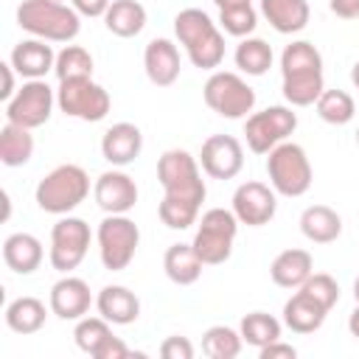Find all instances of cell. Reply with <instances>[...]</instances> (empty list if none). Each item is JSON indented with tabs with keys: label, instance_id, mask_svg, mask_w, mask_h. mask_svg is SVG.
<instances>
[{
	"label": "cell",
	"instance_id": "cell-1",
	"mask_svg": "<svg viewBox=\"0 0 359 359\" xmlns=\"http://www.w3.org/2000/svg\"><path fill=\"white\" fill-rule=\"evenodd\" d=\"M157 180L165 191L163 202L157 205L160 222L171 230H185L196 224L199 208L208 194L199 160L191 157L185 149H168L157 160Z\"/></svg>",
	"mask_w": 359,
	"mask_h": 359
},
{
	"label": "cell",
	"instance_id": "cell-2",
	"mask_svg": "<svg viewBox=\"0 0 359 359\" xmlns=\"http://www.w3.org/2000/svg\"><path fill=\"white\" fill-rule=\"evenodd\" d=\"M174 34L199 70H216L224 59V36L202 8H182L174 17Z\"/></svg>",
	"mask_w": 359,
	"mask_h": 359
},
{
	"label": "cell",
	"instance_id": "cell-3",
	"mask_svg": "<svg viewBox=\"0 0 359 359\" xmlns=\"http://www.w3.org/2000/svg\"><path fill=\"white\" fill-rule=\"evenodd\" d=\"M17 25L45 42H70L81 31V14L65 3L22 0L17 6Z\"/></svg>",
	"mask_w": 359,
	"mask_h": 359
},
{
	"label": "cell",
	"instance_id": "cell-4",
	"mask_svg": "<svg viewBox=\"0 0 359 359\" xmlns=\"http://www.w3.org/2000/svg\"><path fill=\"white\" fill-rule=\"evenodd\" d=\"M90 194V177L81 165L76 163H65L56 165L53 171H48L39 185H36V205L45 213L53 216H67L70 210H76Z\"/></svg>",
	"mask_w": 359,
	"mask_h": 359
},
{
	"label": "cell",
	"instance_id": "cell-5",
	"mask_svg": "<svg viewBox=\"0 0 359 359\" xmlns=\"http://www.w3.org/2000/svg\"><path fill=\"white\" fill-rule=\"evenodd\" d=\"M266 177H269V185L275 188V194L292 196V199L303 196L314 180L306 149L297 143H289V140L278 143L266 154Z\"/></svg>",
	"mask_w": 359,
	"mask_h": 359
},
{
	"label": "cell",
	"instance_id": "cell-6",
	"mask_svg": "<svg viewBox=\"0 0 359 359\" xmlns=\"http://www.w3.org/2000/svg\"><path fill=\"white\" fill-rule=\"evenodd\" d=\"M236 233H238V219L233 210L224 208H210L202 213L196 236H194V250L202 258L205 266H219L233 255V244H236Z\"/></svg>",
	"mask_w": 359,
	"mask_h": 359
},
{
	"label": "cell",
	"instance_id": "cell-7",
	"mask_svg": "<svg viewBox=\"0 0 359 359\" xmlns=\"http://www.w3.org/2000/svg\"><path fill=\"white\" fill-rule=\"evenodd\" d=\"M98 255L104 269L121 272L132 264L137 244H140V230L126 213H107L104 222L98 224Z\"/></svg>",
	"mask_w": 359,
	"mask_h": 359
},
{
	"label": "cell",
	"instance_id": "cell-8",
	"mask_svg": "<svg viewBox=\"0 0 359 359\" xmlns=\"http://www.w3.org/2000/svg\"><path fill=\"white\" fill-rule=\"evenodd\" d=\"M202 98L216 115L230 121L247 118L255 107V90L238 73L230 70H213L202 87Z\"/></svg>",
	"mask_w": 359,
	"mask_h": 359
},
{
	"label": "cell",
	"instance_id": "cell-9",
	"mask_svg": "<svg viewBox=\"0 0 359 359\" xmlns=\"http://www.w3.org/2000/svg\"><path fill=\"white\" fill-rule=\"evenodd\" d=\"M56 107L67 118H79V121L95 123V121L107 118V112L112 107V98H109V93L98 81H93V79H73V81H59Z\"/></svg>",
	"mask_w": 359,
	"mask_h": 359
},
{
	"label": "cell",
	"instance_id": "cell-10",
	"mask_svg": "<svg viewBox=\"0 0 359 359\" xmlns=\"http://www.w3.org/2000/svg\"><path fill=\"white\" fill-rule=\"evenodd\" d=\"M294 129H297V115L292 112V107H280V104L266 107L261 112H250L244 121V137L250 151L255 154H269Z\"/></svg>",
	"mask_w": 359,
	"mask_h": 359
},
{
	"label": "cell",
	"instance_id": "cell-11",
	"mask_svg": "<svg viewBox=\"0 0 359 359\" xmlns=\"http://www.w3.org/2000/svg\"><path fill=\"white\" fill-rule=\"evenodd\" d=\"M90 250V224L79 216H62L50 230V266L62 275H70Z\"/></svg>",
	"mask_w": 359,
	"mask_h": 359
},
{
	"label": "cell",
	"instance_id": "cell-12",
	"mask_svg": "<svg viewBox=\"0 0 359 359\" xmlns=\"http://www.w3.org/2000/svg\"><path fill=\"white\" fill-rule=\"evenodd\" d=\"M53 104H56V93L50 90V84L45 79H28L14 93V98L6 101V121L25 129H36L48 123Z\"/></svg>",
	"mask_w": 359,
	"mask_h": 359
},
{
	"label": "cell",
	"instance_id": "cell-13",
	"mask_svg": "<svg viewBox=\"0 0 359 359\" xmlns=\"http://www.w3.org/2000/svg\"><path fill=\"white\" fill-rule=\"evenodd\" d=\"M238 219V224H247V227H264L275 219V210H278V196H275V188L258 182V180H247L236 188L233 194V208H230Z\"/></svg>",
	"mask_w": 359,
	"mask_h": 359
},
{
	"label": "cell",
	"instance_id": "cell-14",
	"mask_svg": "<svg viewBox=\"0 0 359 359\" xmlns=\"http://www.w3.org/2000/svg\"><path fill=\"white\" fill-rule=\"evenodd\" d=\"M196 160L210 180H233L244 168V149L233 135H210Z\"/></svg>",
	"mask_w": 359,
	"mask_h": 359
},
{
	"label": "cell",
	"instance_id": "cell-15",
	"mask_svg": "<svg viewBox=\"0 0 359 359\" xmlns=\"http://www.w3.org/2000/svg\"><path fill=\"white\" fill-rule=\"evenodd\" d=\"M93 196L104 213H129L137 202V185L126 171L109 168L95 180Z\"/></svg>",
	"mask_w": 359,
	"mask_h": 359
},
{
	"label": "cell",
	"instance_id": "cell-16",
	"mask_svg": "<svg viewBox=\"0 0 359 359\" xmlns=\"http://www.w3.org/2000/svg\"><path fill=\"white\" fill-rule=\"evenodd\" d=\"M48 306L59 320H81V317H87V311L93 306V292L87 286V280H81L76 275H65L50 286Z\"/></svg>",
	"mask_w": 359,
	"mask_h": 359
},
{
	"label": "cell",
	"instance_id": "cell-17",
	"mask_svg": "<svg viewBox=\"0 0 359 359\" xmlns=\"http://www.w3.org/2000/svg\"><path fill=\"white\" fill-rule=\"evenodd\" d=\"M140 149H143V132L129 121L112 123L101 137V154L115 168L135 163L140 157Z\"/></svg>",
	"mask_w": 359,
	"mask_h": 359
},
{
	"label": "cell",
	"instance_id": "cell-18",
	"mask_svg": "<svg viewBox=\"0 0 359 359\" xmlns=\"http://www.w3.org/2000/svg\"><path fill=\"white\" fill-rule=\"evenodd\" d=\"M143 67L154 87H171L180 79V50L171 39L157 36L143 50Z\"/></svg>",
	"mask_w": 359,
	"mask_h": 359
},
{
	"label": "cell",
	"instance_id": "cell-19",
	"mask_svg": "<svg viewBox=\"0 0 359 359\" xmlns=\"http://www.w3.org/2000/svg\"><path fill=\"white\" fill-rule=\"evenodd\" d=\"M11 67L22 76V79H42L48 70H53L56 65V53L45 39H22L14 45L11 56H8Z\"/></svg>",
	"mask_w": 359,
	"mask_h": 359
},
{
	"label": "cell",
	"instance_id": "cell-20",
	"mask_svg": "<svg viewBox=\"0 0 359 359\" xmlns=\"http://www.w3.org/2000/svg\"><path fill=\"white\" fill-rule=\"evenodd\" d=\"M95 309L112 325H129V323H135L140 317V300H137V294L132 289H126V286H118V283L104 286L98 292Z\"/></svg>",
	"mask_w": 359,
	"mask_h": 359
},
{
	"label": "cell",
	"instance_id": "cell-21",
	"mask_svg": "<svg viewBox=\"0 0 359 359\" xmlns=\"http://www.w3.org/2000/svg\"><path fill=\"white\" fill-rule=\"evenodd\" d=\"M328 317V309H323L314 297H309L303 289H297L283 303V325L294 334H314Z\"/></svg>",
	"mask_w": 359,
	"mask_h": 359
},
{
	"label": "cell",
	"instance_id": "cell-22",
	"mask_svg": "<svg viewBox=\"0 0 359 359\" xmlns=\"http://www.w3.org/2000/svg\"><path fill=\"white\" fill-rule=\"evenodd\" d=\"M42 241L31 233H11L3 241V261L17 275H31L42 264Z\"/></svg>",
	"mask_w": 359,
	"mask_h": 359
},
{
	"label": "cell",
	"instance_id": "cell-23",
	"mask_svg": "<svg viewBox=\"0 0 359 359\" xmlns=\"http://www.w3.org/2000/svg\"><path fill=\"white\" fill-rule=\"evenodd\" d=\"M311 272H314L311 255L306 250H297V247L283 250L280 255H275V261L269 266V278L280 289H300Z\"/></svg>",
	"mask_w": 359,
	"mask_h": 359
},
{
	"label": "cell",
	"instance_id": "cell-24",
	"mask_svg": "<svg viewBox=\"0 0 359 359\" xmlns=\"http://www.w3.org/2000/svg\"><path fill=\"white\" fill-rule=\"evenodd\" d=\"M261 14L278 34H297L311 17L306 0H261Z\"/></svg>",
	"mask_w": 359,
	"mask_h": 359
},
{
	"label": "cell",
	"instance_id": "cell-25",
	"mask_svg": "<svg viewBox=\"0 0 359 359\" xmlns=\"http://www.w3.org/2000/svg\"><path fill=\"white\" fill-rule=\"evenodd\" d=\"M300 233L314 244H331L342 236V219L328 205H309L300 213Z\"/></svg>",
	"mask_w": 359,
	"mask_h": 359
},
{
	"label": "cell",
	"instance_id": "cell-26",
	"mask_svg": "<svg viewBox=\"0 0 359 359\" xmlns=\"http://www.w3.org/2000/svg\"><path fill=\"white\" fill-rule=\"evenodd\" d=\"M202 266H205V264H202V258L196 255L194 244H171V247L165 250V255H163V269H165L168 280L177 283V286H191V283H196L199 275H202Z\"/></svg>",
	"mask_w": 359,
	"mask_h": 359
},
{
	"label": "cell",
	"instance_id": "cell-27",
	"mask_svg": "<svg viewBox=\"0 0 359 359\" xmlns=\"http://www.w3.org/2000/svg\"><path fill=\"white\" fill-rule=\"evenodd\" d=\"M104 25L109 34L121 39L137 36L146 28V8L137 0H112L104 14Z\"/></svg>",
	"mask_w": 359,
	"mask_h": 359
},
{
	"label": "cell",
	"instance_id": "cell-28",
	"mask_svg": "<svg viewBox=\"0 0 359 359\" xmlns=\"http://www.w3.org/2000/svg\"><path fill=\"white\" fill-rule=\"evenodd\" d=\"M45 317H48V309L39 297H14L8 306H6V325L14 331V334H36L42 325H45Z\"/></svg>",
	"mask_w": 359,
	"mask_h": 359
},
{
	"label": "cell",
	"instance_id": "cell-29",
	"mask_svg": "<svg viewBox=\"0 0 359 359\" xmlns=\"http://www.w3.org/2000/svg\"><path fill=\"white\" fill-rule=\"evenodd\" d=\"M31 157H34L31 129L6 121V126L0 129V163L8 168H17V165H25Z\"/></svg>",
	"mask_w": 359,
	"mask_h": 359
},
{
	"label": "cell",
	"instance_id": "cell-30",
	"mask_svg": "<svg viewBox=\"0 0 359 359\" xmlns=\"http://www.w3.org/2000/svg\"><path fill=\"white\" fill-rule=\"evenodd\" d=\"M233 59H236V67L241 73H247V76H264L272 67V59L275 56H272V48H269L266 39H261V36H244L236 45Z\"/></svg>",
	"mask_w": 359,
	"mask_h": 359
},
{
	"label": "cell",
	"instance_id": "cell-31",
	"mask_svg": "<svg viewBox=\"0 0 359 359\" xmlns=\"http://www.w3.org/2000/svg\"><path fill=\"white\" fill-rule=\"evenodd\" d=\"M323 90H325L323 70L283 76V98L292 107H311V104H317V98L323 95Z\"/></svg>",
	"mask_w": 359,
	"mask_h": 359
},
{
	"label": "cell",
	"instance_id": "cell-32",
	"mask_svg": "<svg viewBox=\"0 0 359 359\" xmlns=\"http://www.w3.org/2000/svg\"><path fill=\"white\" fill-rule=\"evenodd\" d=\"M280 328H283L280 320L266 314V311H250L241 317V325H238L241 339L252 348H264V345L280 339Z\"/></svg>",
	"mask_w": 359,
	"mask_h": 359
},
{
	"label": "cell",
	"instance_id": "cell-33",
	"mask_svg": "<svg viewBox=\"0 0 359 359\" xmlns=\"http://www.w3.org/2000/svg\"><path fill=\"white\" fill-rule=\"evenodd\" d=\"M241 331L230 325H210L202 334V353L210 359H236L241 353Z\"/></svg>",
	"mask_w": 359,
	"mask_h": 359
},
{
	"label": "cell",
	"instance_id": "cell-34",
	"mask_svg": "<svg viewBox=\"0 0 359 359\" xmlns=\"http://www.w3.org/2000/svg\"><path fill=\"white\" fill-rule=\"evenodd\" d=\"M53 73L59 81H73V79H93V56L81 45H65L56 53Z\"/></svg>",
	"mask_w": 359,
	"mask_h": 359
},
{
	"label": "cell",
	"instance_id": "cell-35",
	"mask_svg": "<svg viewBox=\"0 0 359 359\" xmlns=\"http://www.w3.org/2000/svg\"><path fill=\"white\" fill-rule=\"evenodd\" d=\"M314 107H317V115L331 126H345L356 115V104L345 90H323Z\"/></svg>",
	"mask_w": 359,
	"mask_h": 359
},
{
	"label": "cell",
	"instance_id": "cell-36",
	"mask_svg": "<svg viewBox=\"0 0 359 359\" xmlns=\"http://www.w3.org/2000/svg\"><path fill=\"white\" fill-rule=\"evenodd\" d=\"M309 70H323L320 50L311 42H306V39H297V42L286 45L283 53H280V76L309 73Z\"/></svg>",
	"mask_w": 359,
	"mask_h": 359
},
{
	"label": "cell",
	"instance_id": "cell-37",
	"mask_svg": "<svg viewBox=\"0 0 359 359\" xmlns=\"http://www.w3.org/2000/svg\"><path fill=\"white\" fill-rule=\"evenodd\" d=\"M219 25L224 34L230 36H250L258 25V11L252 8V3H233V6H224L219 8Z\"/></svg>",
	"mask_w": 359,
	"mask_h": 359
},
{
	"label": "cell",
	"instance_id": "cell-38",
	"mask_svg": "<svg viewBox=\"0 0 359 359\" xmlns=\"http://www.w3.org/2000/svg\"><path fill=\"white\" fill-rule=\"evenodd\" d=\"M112 323L109 320H104V317H81V320H76V328H73V339H76V345L84 351V353H95V348L112 334V328H109Z\"/></svg>",
	"mask_w": 359,
	"mask_h": 359
},
{
	"label": "cell",
	"instance_id": "cell-39",
	"mask_svg": "<svg viewBox=\"0 0 359 359\" xmlns=\"http://www.w3.org/2000/svg\"><path fill=\"white\" fill-rule=\"evenodd\" d=\"M300 289H303L309 297H314V300H317L323 309H328V311L339 303V286H337V280H334L331 275H325V272H311Z\"/></svg>",
	"mask_w": 359,
	"mask_h": 359
},
{
	"label": "cell",
	"instance_id": "cell-40",
	"mask_svg": "<svg viewBox=\"0 0 359 359\" xmlns=\"http://www.w3.org/2000/svg\"><path fill=\"white\" fill-rule=\"evenodd\" d=\"M163 359H194V345L188 337H165L160 345Z\"/></svg>",
	"mask_w": 359,
	"mask_h": 359
},
{
	"label": "cell",
	"instance_id": "cell-41",
	"mask_svg": "<svg viewBox=\"0 0 359 359\" xmlns=\"http://www.w3.org/2000/svg\"><path fill=\"white\" fill-rule=\"evenodd\" d=\"M132 351H129V345L121 339V337H115V334H109L98 348H95V359H126Z\"/></svg>",
	"mask_w": 359,
	"mask_h": 359
},
{
	"label": "cell",
	"instance_id": "cell-42",
	"mask_svg": "<svg viewBox=\"0 0 359 359\" xmlns=\"http://www.w3.org/2000/svg\"><path fill=\"white\" fill-rule=\"evenodd\" d=\"M258 356H261V359H294V356H297V348L289 345V342L275 339V342L258 348Z\"/></svg>",
	"mask_w": 359,
	"mask_h": 359
},
{
	"label": "cell",
	"instance_id": "cell-43",
	"mask_svg": "<svg viewBox=\"0 0 359 359\" xmlns=\"http://www.w3.org/2000/svg\"><path fill=\"white\" fill-rule=\"evenodd\" d=\"M112 0H70V6L81 14V17H104Z\"/></svg>",
	"mask_w": 359,
	"mask_h": 359
},
{
	"label": "cell",
	"instance_id": "cell-44",
	"mask_svg": "<svg viewBox=\"0 0 359 359\" xmlns=\"http://www.w3.org/2000/svg\"><path fill=\"white\" fill-rule=\"evenodd\" d=\"M328 8L339 20H359V0H328Z\"/></svg>",
	"mask_w": 359,
	"mask_h": 359
},
{
	"label": "cell",
	"instance_id": "cell-45",
	"mask_svg": "<svg viewBox=\"0 0 359 359\" xmlns=\"http://www.w3.org/2000/svg\"><path fill=\"white\" fill-rule=\"evenodd\" d=\"M0 73H3V90H0V98H3V101H11L14 93H17V90H14V73H17V70L11 67V62H3V65H0Z\"/></svg>",
	"mask_w": 359,
	"mask_h": 359
},
{
	"label": "cell",
	"instance_id": "cell-46",
	"mask_svg": "<svg viewBox=\"0 0 359 359\" xmlns=\"http://www.w3.org/2000/svg\"><path fill=\"white\" fill-rule=\"evenodd\" d=\"M348 331H351V337L359 339V303H356V309H353L351 317H348Z\"/></svg>",
	"mask_w": 359,
	"mask_h": 359
},
{
	"label": "cell",
	"instance_id": "cell-47",
	"mask_svg": "<svg viewBox=\"0 0 359 359\" xmlns=\"http://www.w3.org/2000/svg\"><path fill=\"white\" fill-rule=\"evenodd\" d=\"M11 216V196H8V191H3V222Z\"/></svg>",
	"mask_w": 359,
	"mask_h": 359
},
{
	"label": "cell",
	"instance_id": "cell-48",
	"mask_svg": "<svg viewBox=\"0 0 359 359\" xmlns=\"http://www.w3.org/2000/svg\"><path fill=\"white\" fill-rule=\"evenodd\" d=\"M351 81H353V87L359 90V62H356V65L351 67Z\"/></svg>",
	"mask_w": 359,
	"mask_h": 359
},
{
	"label": "cell",
	"instance_id": "cell-49",
	"mask_svg": "<svg viewBox=\"0 0 359 359\" xmlns=\"http://www.w3.org/2000/svg\"><path fill=\"white\" fill-rule=\"evenodd\" d=\"M219 8H224V6H233V3H252V0H213Z\"/></svg>",
	"mask_w": 359,
	"mask_h": 359
},
{
	"label": "cell",
	"instance_id": "cell-50",
	"mask_svg": "<svg viewBox=\"0 0 359 359\" xmlns=\"http://www.w3.org/2000/svg\"><path fill=\"white\" fill-rule=\"evenodd\" d=\"M353 297H356V303H359V278L353 280Z\"/></svg>",
	"mask_w": 359,
	"mask_h": 359
},
{
	"label": "cell",
	"instance_id": "cell-51",
	"mask_svg": "<svg viewBox=\"0 0 359 359\" xmlns=\"http://www.w3.org/2000/svg\"><path fill=\"white\" fill-rule=\"evenodd\" d=\"M356 146H359V129H356Z\"/></svg>",
	"mask_w": 359,
	"mask_h": 359
},
{
	"label": "cell",
	"instance_id": "cell-52",
	"mask_svg": "<svg viewBox=\"0 0 359 359\" xmlns=\"http://www.w3.org/2000/svg\"><path fill=\"white\" fill-rule=\"evenodd\" d=\"M48 3H62V0H48Z\"/></svg>",
	"mask_w": 359,
	"mask_h": 359
}]
</instances>
